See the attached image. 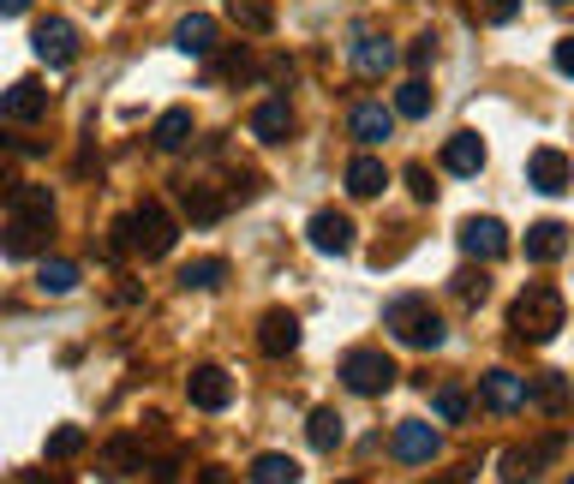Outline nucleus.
<instances>
[{"label": "nucleus", "mask_w": 574, "mask_h": 484, "mask_svg": "<svg viewBox=\"0 0 574 484\" xmlns=\"http://www.w3.org/2000/svg\"><path fill=\"white\" fill-rule=\"evenodd\" d=\"M174 239H180V222L162 203H144V210L114 222V251H132V258H168Z\"/></svg>", "instance_id": "nucleus-1"}, {"label": "nucleus", "mask_w": 574, "mask_h": 484, "mask_svg": "<svg viewBox=\"0 0 574 484\" xmlns=\"http://www.w3.org/2000/svg\"><path fill=\"white\" fill-rule=\"evenodd\" d=\"M383 323H389V335L395 341H407V347H419V353H431V347H443V317L431 311V299L425 293H395L389 305H383Z\"/></svg>", "instance_id": "nucleus-2"}, {"label": "nucleus", "mask_w": 574, "mask_h": 484, "mask_svg": "<svg viewBox=\"0 0 574 484\" xmlns=\"http://www.w3.org/2000/svg\"><path fill=\"white\" fill-rule=\"evenodd\" d=\"M563 293H557L551 282H532V287H520V299L508 305V323H515V335L520 341H557V329H563Z\"/></svg>", "instance_id": "nucleus-3"}, {"label": "nucleus", "mask_w": 574, "mask_h": 484, "mask_svg": "<svg viewBox=\"0 0 574 484\" xmlns=\"http://www.w3.org/2000/svg\"><path fill=\"white\" fill-rule=\"evenodd\" d=\"M341 383L353 394H389L395 389V359L383 347H353L348 359H341Z\"/></svg>", "instance_id": "nucleus-4"}, {"label": "nucleus", "mask_w": 574, "mask_h": 484, "mask_svg": "<svg viewBox=\"0 0 574 484\" xmlns=\"http://www.w3.org/2000/svg\"><path fill=\"white\" fill-rule=\"evenodd\" d=\"M48 234H55V215H19L12 210L7 234H0V251H7V258H36V251H48Z\"/></svg>", "instance_id": "nucleus-5"}, {"label": "nucleus", "mask_w": 574, "mask_h": 484, "mask_svg": "<svg viewBox=\"0 0 574 484\" xmlns=\"http://www.w3.org/2000/svg\"><path fill=\"white\" fill-rule=\"evenodd\" d=\"M31 48H36V60H48V67H72V60H79V31H72L67 19H43L31 31Z\"/></svg>", "instance_id": "nucleus-6"}, {"label": "nucleus", "mask_w": 574, "mask_h": 484, "mask_svg": "<svg viewBox=\"0 0 574 484\" xmlns=\"http://www.w3.org/2000/svg\"><path fill=\"white\" fill-rule=\"evenodd\" d=\"M461 251L479 258V263H496L508 251V227L496 222V215H467L461 222Z\"/></svg>", "instance_id": "nucleus-7"}, {"label": "nucleus", "mask_w": 574, "mask_h": 484, "mask_svg": "<svg viewBox=\"0 0 574 484\" xmlns=\"http://www.w3.org/2000/svg\"><path fill=\"white\" fill-rule=\"evenodd\" d=\"M443 455V437L425 425V418H407V425H395V461L401 467H431Z\"/></svg>", "instance_id": "nucleus-8"}, {"label": "nucleus", "mask_w": 574, "mask_h": 484, "mask_svg": "<svg viewBox=\"0 0 574 484\" xmlns=\"http://www.w3.org/2000/svg\"><path fill=\"white\" fill-rule=\"evenodd\" d=\"M305 239H312V246L324 251V258H348L360 234H353V222H348L341 210H317V215H312V227H305Z\"/></svg>", "instance_id": "nucleus-9"}, {"label": "nucleus", "mask_w": 574, "mask_h": 484, "mask_svg": "<svg viewBox=\"0 0 574 484\" xmlns=\"http://www.w3.org/2000/svg\"><path fill=\"white\" fill-rule=\"evenodd\" d=\"M479 401H484V413H520V406H527V377L520 371H484Z\"/></svg>", "instance_id": "nucleus-10"}, {"label": "nucleus", "mask_w": 574, "mask_h": 484, "mask_svg": "<svg viewBox=\"0 0 574 484\" xmlns=\"http://www.w3.org/2000/svg\"><path fill=\"white\" fill-rule=\"evenodd\" d=\"M43 114H48V84L19 79V84H7V91H0V120L31 126V120H43Z\"/></svg>", "instance_id": "nucleus-11"}, {"label": "nucleus", "mask_w": 574, "mask_h": 484, "mask_svg": "<svg viewBox=\"0 0 574 484\" xmlns=\"http://www.w3.org/2000/svg\"><path fill=\"white\" fill-rule=\"evenodd\" d=\"M186 394H191V406H203V413H222V406L234 401V377H227L222 365H198V371L186 377Z\"/></svg>", "instance_id": "nucleus-12"}, {"label": "nucleus", "mask_w": 574, "mask_h": 484, "mask_svg": "<svg viewBox=\"0 0 574 484\" xmlns=\"http://www.w3.org/2000/svg\"><path fill=\"white\" fill-rule=\"evenodd\" d=\"M258 347L270 353V359H288V353H300V317H293V311H263Z\"/></svg>", "instance_id": "nucleus-13"}, {"label": "nucleus", "mask_w": 574, "mask_h": 484, "mask_svg": "<svg viewBox=\"0 0 574 484\" xmlns=\"http://www.w3.org/2000/svg\"><path fill=\"white\" fill-rule=\"evenodd\" d=\"M348 132L360 138L365 150H377L383 138L395 132V108H383V102H353V114H348Z\"/></svg>", "instance_id": "nucleus-14"}, {"label": "nucleus", "mask_w": 574, "mask_h": 484, "mask_svg": "<svg viewBox=\"0 0 574 484\" xmlns=\"http://www.w3.org/2000/svg\"><path fill=\"white\" fill-rule=\"evenodd\" d=\"M527 180H532V192H544V198H563V192H569V156H563V150H532V162H527Z\"/></svg>", "instance_id": "nucleus-15"}, {"label": "nucleus", "mask_w": 574, "mask_h": 484, "mask_svg": "<svg viewBox=\"0 0 574 484\" xmlns=\"http://www.w3.org/2000/svg\"><path fill=\"white\" fill-rule=\"evenodd\" d=\"M180 210L191 215V227H210V222H222L227 198L210 180H180Z\"/></svg>", "instance_id": "nucleus-16"}, {"label": "nucleus", "mask_w": 574, "mask_h": 484, "mask_svg": "<svg viewBox=\"0 0 574 484\" xmlns=\"http://www.w3.org/2000/svg\"><path fill=\"white\" fill-rule=\"evenodd\" d=\"M389 67H395V43L389 36H377V31L353 36V72H360V79H383Z\"/></svg>", "instance_id": "nucleus-17"}, {"label": "nucleus", "mask_w": 574, "mask_h": 484, "mask_svg": "<svg viewBox=\"0 0 574 484\" xmlns=\"http://www.w3.org/2000/svg\"><path fill=\"white\" fill-rule=\"evenodd\" d=\"M251 138H258V144H282V138H293L288 96H270V102H258V108H251Z\"/></svg>", "instance_id": "nucleus-18"}, {"label": "nucleus", "mask_w": 574, "mask_h": 484, "mask_svg": "<svg viewBox=\"0 0 574 484\" xmlns=\"http://www.w3.org/2000/svg\"><path fill=\"white\" fill-rule=\"evenodd\" d=\"M520 251H527V263H557L569 251V227L563 222H532L527 239H520Z\"/></svg>", "instance_id": "nucleus-19"}, {"label": "nucleus", "mask_w": 574, "mask_h": 484, "mask_svg": "<svg viewBox=\"0 0 574 484\" xmlns=\"http://www.w3.org/2000/svg\"><path fill=\"white\" fill-rule=\"evenodd\" d=\"M443 168L461 174V180H479V168H484V138H479V132H455L449 144H443Z\"/></svg>", "instance_id": "nucleus-20"}, {"label": "nucleus", "mask_w": 574, "mask_h": 484, "mask_svg": "<svg viewBox=\"0 0 574 484\" xmlns=\"http://www.w3.org/2000/svg\"><path fill=\"white\" fill-rule=\"evenodd\" d=\"M174 43H180V55H215V19L210 12H191V19L174 24Z\"/></svg>", "instance_id": "nucleus-21"}, {"label": "nucleus", "mask_w": 574, "mask_h": 484, "mask_svg": "<svg viewBox=\"0 0 574 484\" xmlns=\"http://www.w3.org/2000/svg\"><path fill=\"white\" fill-rule=\"evenodd\" d=\"M383 186H389V168H383L372 150L348 162V192H353V198H383Z\"/></svg>", "instance_id": "nucleus-22"}, {"label": "nucleus", "mask_w": 574, "mask_h": 484, "mask_svg": "<svg viewBox=\"0 0 574 484\" xmlns=\"http://www.w3.org/2000/svg\"><path fill=\"white\" fill-rule=\"evenodd\" d=\"M150 144L162 150V156H174V150H186L191 144V108H168L156 120V132H150Z\"/></svg>", "instance_id": "nucleus-23"}, {"label": "nucleus", "mask_w": 574, "mask_h": 484, "mask_svg": "<svg viewBox=\"0 0 574 484\" xmlns=\"http://www.w3.org/2000/svg\"><path fill=\"white\" fill-rule=\"evenodd\" d=\"M305 437H312L317 455H336L341 437H348V430H341V413H336V406H317V413L305 418Z\"/></svg>", "instance_id": "nucleus-24"}, {"label": "nucleus", "mask_w": 574, "mask_h": 484, "mask_svg": "<svg viewBox=\"0 0 574 484\" xmlns=\"http://www.w3.org/2000/svg\"><path fill=\"white\" fill-rule=\"evenodd\" d=\"M425 114H431V84L413 72V79L395 84V120H425Z\"/></svg>", "instance_id": "nucleus-25"}, {"label": "nucleus", "mask_w": 574, "mask_h": 484, "mask_svg": "<svg viewBox=\"0 0 574 484\" xmlns=\"http://www.w3.org/2000/svg\"><path fill=\"white\" fill-rule=\"evenodd\" d=\"M527 401H539L544 413H563V406H569V377L563 371H539L527 383Z\"/></svg>", "instance_id": "nucleus-26"}, {"label": "nucleus", "mask_w": 574, "mask_h": 484, "mask_svg": "<svg viewBox=\"0 0 574 484\" xmlns=\"http://www.w3.org/2000/svg\"><path fill=\"white\" fill-rule=\"evenodd\" d=\"M203 60H210V84H234V79L258 72V60H251L246 48H234V55H203Z\"/></svg>", "instance_id": "nucleus-27"}, {"label": "nucleus", "mask_w": 574, "mask_h": 484, "mask_svg": "<svg viewBox=\"0 0 574 484\" xmlns=\"http://www.w3.org/2000/svg\"><path fill=\"white\" fill-rule=\"evenodd\" d=\"M36 287H43V293H72V287H79V263L43 258V263H36Z\"/></svg>", "instance_id": "nucleus-28"}, {"label": "nucleus", "mask_w": 574, "mask_h": 484, "mask_svg": "<svg viewBox=\"0 0 574 484\" xmlns=\"http://www.w3.org/2000/svg\"><path fill=\"white\" fill-rule=\"evenodd\" d=\"M293 479H300L293 455H258V461H251V484H293Z\"/></svg>", "instance_id": "nucleus-29"}, {"label": "nucleus", "mask_w": 574, "mask_h": 484, "mask_svg": "<svg viewBox=\"0 0 574 484\" xmlns=\"http://www.w3.org/2000/svg\"><path fill=\"white\" fill-rule=\"evenodd\" d=\"M7 203L19 215H55V192H48V186H12Z\"/></svg>", "instance_id": "nucleus-30"}, {"label": "nucleus", "mask_w": 574, "mask_h": 484, "mask_svg": "<svg viewBox=\"0 0 574 484\" xmlns=\"http://www.w3.org/2000/svg\"><path fill=\"white\" fill-rule=\"evenodd\" d=\"M222 275H227V263H222V258H198V263H186V270H180V287L210 293V287H222Z\"/></svg>", "instance_id": "nucleus-31"}, {"label": "nucleus", "mask_w": 574, "mask_h": 484, "mask_svg": "<svg viewBox=\"0 0 574 484\" xmlns=\"http://www.w3.org/2000/svg\"><path fill=\"white\" fill-rule=\"evenodd\" d=\"M108 467H114V473H144L150 461H144V449H138L132 437H114L108 442Z\"/></svg>", "instance_id": "nucleus-32"}, {"label": "nucleus", "mask_w": 574, "mask_h": 484, "mask_svg": "<svg viewBox=\"0 0 574 484\" xmlns=\"http://www.w3.org/2000/svg\"><path fill=\"white\" fill-rule=\"evenodd\" d=\"M79 449H84V430H79V425H60V430H48V461H72Z\"/></svg>", "instance_id": "nucleus-33"}, {"label": "nucleus", "mask_w": 574, "mask_h": 484, "mask_svg": "<svg viewBox=\"0 0 574 484\" xmlns=\"http://www.w3.org/2000/svg\"><path fill=\"white\" fill-rule=\"evenodd\" d=\"M467 406L473 401H467V389H455V383H443L437 394H431V413L437 418H467Z\"/></svg>", "instance_id": "nucleus-34"}, {"label": "nucleus", "mask_w": 574, "mask_h": 484, "mask_svg": "<svg viewBox=\"0 0 574 484\" xmlns=\"http://www.w3.org/2000/svg\"><path fill=\"white\" fill-rule=\"evenodd\" d=\"M484 293H491V275H479V270L455 275V299H461V305H484Z\"/></svg>", "instance_id": "nucleus-35"}, {"label": "nucleus", "mask_w": 574, "mask_h": 484, "mask_svg": "<svg viewBox=\"0 0 574 484\" xmlns=\"http://www.w3.org/2000/svg\"><path fill=\"white\" fill-rule=\"evenodd\" d=\"M401 180H407V192H413L419 203H431V198H437V180H431V168H425V162H413V168H407Z\"/></svg>", "instance_id": "nucleus-36"}, {"label": "nucleus", "mask_w": 574, "mask_h": 484, "mask_svg": "<svg viewBox=\"0 0 574 484\" xmlns=\"http://www.w3.org/2000/svg\"><path fill=\"white\" fill-rule=\"evenodd\" d=\"M234 7H239V24H246V31H270V7H263V0H234Z\"/></svg>", "instance_id": "nucleus-37"}, {"label": "nucleus", "mask_w": 574, "mask_h": 484, "mask_svg": "<svg viewBox=\"0 0 574 484\" xmlns=\"http://www.w3.org/2000/svg\"><path fill=\"white\" fill-rule=\"evenodd\" d=\"M515 12H520V0H484V19L491 24H508Z\"/></svg>", "instance_id": "nucleus-38"}, {"label": "nucleus", "mask_w": 574, "mask_h": 484, "mask_svg": "<svg viewBox=\"0 0 574 484\" xmlns=\"http://www.w3.org/2000/svg\"><path fill=\"white\" fill-rule=\"evenodd\" d=\"M407 60H413V67H431V60H437V43H431V36H419V43L407 48Z\"/></svg>", "instance_id": "nucleus-39"}, {"label": "nucleus", "mask_w": 574, "mask_h": 484, "mask_svg": "<svg viewBox=\"0 0 574 484\" xmlns=\"http://www.w3.org/2000/svg\"><path fill=\"white\" fill-rule=\"evenodd\" d=\"M557 72H569V79H574V36L557 43Z\"/></svg>", "instance_id": "nucleus-40"}, {"label": "nucleus", "mask_w": 574, "mask_h": 484, "mask_svg": "<svg viewBox=\"0 0 574 484\" xmlns=\"http://www.w3.org/2000/svg\"><path fill=\"white\" fill-rule=\"evenodd\" d=\"M19 12H31V0H0V19H19Z\"/></svg>", "instance_id": "nucleus-41"}, {"label": "nucleus", "mask_w": 574, "mask_h": 484, "mask_svg": "<svg viewBox=\"0 0 574 484\" xmlns=\"http://www.w3.org/2000/svg\"><path fill=\"white\" fill-rule=\"evenodd\" d=\"M7 192H12V180H7V174H0V198H7Z\"/></svg>", "instance_id": "nucleus-42"}, {"label": "nucleus", "mask_w": 574, "mask_h": 484, "mask_svg": "<svg viewBox=\"0 0 574 484\" xmlns=\"http://www.w3.org/2000/svg\"><path fill=\"white\" fill-rule=\"evenodd\" d=\"M551 7H569V0H551Z\"/></svg>", "instance_id": "nucleus-43"}]
</instances>
